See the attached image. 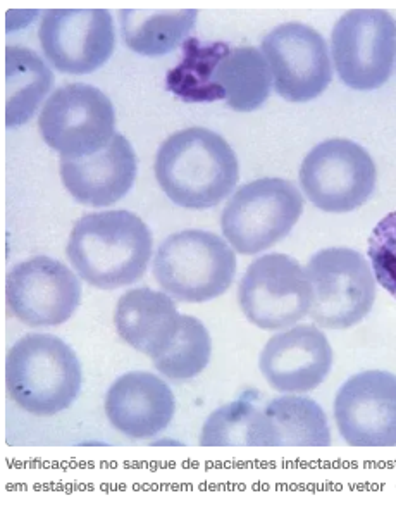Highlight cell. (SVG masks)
I'll list each match as a JSON object with an SVG mask.
<instances>
[{"label": "cell", "mask_w": 396, "mask_h": 512, "mask_svg": "<svg viewBox=\"0 0 396 512\" xmlns=\"http://www.w3.org/2000/svg\"><path fill=\"white\" fill-rule=\"evenodd\" d=\"M155 178L176 206L211 209L223 202L240 178L233 147L207 128H186L162 142Z\"/></svg>", "instance_id": "1"}, {"label": "cell", "mask_w": 396, "mask_h": 512, "mask_svg": "<svg viewBox=\"0 0 396 512\" xmlns=\"http://www.w3.org/2000/svg\"><path fill=\"white\" fill-rule=\"evenodd\" d=\"M152 233L130 211L85 214L69 235V263L88 285L102 290L133 285L152 257Z\"/></svg>", "instance_id": "2"}, {"label": "cell", "mask_w": 396, "mask_h": 512, "mask_svg": "<svg viewBox=\"0 0 396 512\" xmlns=\"http://www.w3.org/2000/svg\"><path fill=\"white\" fill-rule=\"evenodd\" d=\"M6 387L26 413L54 416L69 409L80 395V361L59 337L25 335L7 352Z\"/></svg>", "instance_id": "3"}, {"label": "cell", "mask_w": 396, "mask_h": 512, "mask_svg": "<svg viewBox=\"0 0 396 512\" xmlns=\"http://www.w3.org/2000/svg\"><path fill=\"white\" fill-rule=\"evenodd\" d=\"M154 275L174 299L207 302L223 295L235 280V252L216 233L183 230L155 252Z\"/></svg>", "instance_id": "4"}, {"label": "cell", "mask_w": 396, "mask_h": 512, "mask_svg": "<svg viewBox=\"0 0 396 512\" xmlns=\"http://www.w3.org/2000/svg\"><path fill=\"white\" fill-rule=\"evenodd\" d=\"M302 213L304 197L293 183L260 178L236 190L224 207L221 230L236 252L255 256L283 240Z\"/></svg>", "instance_id": "5"}, {"label": "cell", "mask_w": 396, "mask_h": 512, "mask_svg": "<svg viewBox=\"0 0 396 512\" xmlns=\"http://www.w3.org/2000/svg\"><path fill=\"white\" fill-rule=\"evenodd\" d=\"M310 318L329 330H347L371 313L376 278L366 257L348 247H329L310 257Z\"/></svg>", "instance_id": "6"}, {"label": "cell", "mask_w": 396, "mask_h": 512, "mask_svg": "<svg viewBox=\"0 0 396 512\" xmlns=\"http://www.w3.org/2000/svg\"><path fill=\"white\" fill-rule=\"evenodd\" d=\"M378 169L362 145L329 138L316 145L300 166V185L324 213H352L371 199Z\"/></svg>", "instance_id": "7"}, {"label": "cell", "mask_w": 396, "mask_h": 512, "mask_svg": "<svg viewBox=\"0 0 396 512\" xmlns=\"http://www.w3.org/2000/svg\"><path fill=\"white\" fill-rule=\"evenodd\" d=\"M45 144L61 157H85L104 149L116 135V111L102 90L69 83L52 92L38 116Z\"/></svg>", "instance_id": "8"}, {"label": "cell", "mask_w": 396, "mask_h": 512, "mask_svg": "<svg viewBox=\"0 0 396 512\" xmlns=\"http://www.w3.org/2000/svg\"><path fill=\"white\" fill-rule=\"evenodd\" d=\"M331 52L341 82L371 92L390 80L396 56V21L381 9H353L336 21Z\"/></svg>", "instance_id": "9"}, {"label": "cell", "mask_w": 396, "mask_h": 512, "mask_svg": "<svg viewBox=\"0 0 396 512\" xmlns=\"http://www.w3.org/2000/svg\"><path fill=\"white\" fill-rule=\"evenodd\" d=\"M238 302L245 318L262 330L297 325L312 309L309 276L293 257L266 254L248 266Z\"/></svg>", "instance_id": "10"}, {"label": "cell", "mask_w": 396, "mask_h": 512, "mask_svg": "<svg viewBox=\"0 0 396 512\" xmlns=\"http://www.w3.org/2000/svg\"><path fill=\"white\" fill-rule=\"evenodd\" d=\"M274 88L288 102H309L329 87L333 68L321 33L304 23H283L262 40Z\"/></svg>", "instance_id": "11"}, {"label": "cell", "mask_w": 396, "mask_h": 512, "mask_svg": "<svg viewBox=\"0 0 396 512\" xmlns=\"http://www.w3.org/2000/svg\"><path fill=\"white\" fill-rule=\"evenodd\" d=\"M38 37L50 64L69 75L93 73L116 47L114 21L106 9H49Z\"/></svg>", "instance_id": "12"}, {"label": "cell", "mask_w": 396, "mask_h": 512, "mask_svg": "<svg viewBox=\"0 0 396 512\" xmlns=\"http://www.w3.org/2000/svg\"><path fill=\"white\" fill-rule=\"evenodd\" d=\"M7 306L26 326H59L80 306L75 273L54 257H31L7 275Z\"/></svg>", "instance_id": "13"}, {"label": "cell", "mask_w": 396, "mask_h": 512, "mask_svg": "<svg viewBox=\"0 0 396 512\" xmlns=\"http://www.w3.org/2000/svg\"><path fill=\"white\" fill-rule=\"evenodd\" d=\"M335 419L350 447H396V375L371 369L348 378L336 394Z\"/></svg>", "instance_id": "14"}, {"label": "cell", "mask_w": 396, "mask_h": 512, "mask_svg": "<svg viewBox=\"0 0 396 512\" xmlns=\"http://www.w3.org/2000/svg\"><path fill=\"white\" fill-rule=\"evenodd\" d=\"M259 366L274 390L305 394L326 380L333 366V349L316 326H293L269 338Z\"/></svg>", "instance_id": "15"}, {"label": "cell", "mask_w": 396, "mask_h": 512, "mask_svg": "<svg viewBox=\"0 0 396 512\" xmlns=\"http://www.w3.org/2000/svg\"><path fill=\"white\" fill-rule=\"evenodd\" d=\"M137 178V156L128 138L116 133L111 142L85 157H61V180L80 204L107 207L130 192Z\"/></svg>", "instance_id": "16"}, {"label": "cell", "mask_w": 396, "mask_h": 512, "mask_svg": "<svg viewBox=\"0 0 396 512\" xmlns=\"http://www.w3.org/2000/svg\"><path fill=\"white\" fill-rule=\"evenodd\" d=\"M176 413V399L166 381L149 371L119 376L106 395V414L124 437L145 440L168 428Z\"/></svg>", "instance_id": "17"}, {"label": "cell", "mask_w": 396, "mask_h": 512, "mask_svg": "<svg viewBox=\"0 0 396 512\" xmlns=\"http://www.w3.org/2000/svg\"><path fill=\"white\" fill-rule=\"evenodd\" d=\"M114 325L121 340L147 354L152 363L174 344L183 325L173 299L152 288H133L118 300Z\"/></svg>", "instance_id": "18"}, {"label": "cell", "mask_w": 396, "mask_h": 512, "mask_svg": "<svg viewBox=\"0 0 396 512\" xmlns=\"http://www.w3.org/2000/svg\"><path fill=\"white\" fill-rule=\"evenodd\" d=\"M271 69L266 57L255 47H231L219 59L214 87L221 100L238 113H250L264 106L271 94Z\"/></svg>", "instance_id": "19"}, {"label": "cell", "mask_w": 396, "mask_h": 512, "mask_svg": "<svg viewBox=\"0 0 396 512\" xmlns=\"http://www.w3.org/2000/svg\"><path fill=\"white\" fill-rule=\"evenodd\" d=\"M260 394L250 390L235 402L217 409L205 421L200 433L202 447H276L273 425Z\"/></svg>", "instance_id": "20"}, {"label": "cell", "mask_w": 396, "mask_h": 512, "mask_svg": "<svg viewBox=\"0 0 396 512\" xmlns=\"http://www.w3.org/2000/svg\"><path fill=\"white\" fill-rule=\"evenodd\" d=\"M123 37L133 52L142 56L157 57L173 52L185 44L195 30L197 11H121Z\"/></svg>", "instance_id": "21"}, {"label": "cell", "mask_w": 396, "mask_h": 512, "mask_svg": "<svg viewBox=\"0 0 396 512\" xmlns=\"http://www.w3.org/2000/svg\"><path fill=\"white\" fill-rule=\"evenodd\" d=\"M52 83L54 76L42 57L30 49L7 47L6 125L16 128L30 121Z\"/></svg>", "instance_id": "22"}, {"label": "cell", "mask_w": 396, "mask_h": 512, "mask_svg": "<svg viewBox=\"0 0 396 512\" xmlns=\"http://www.w3.org/2000/svg\"><path fill=\"white\" fill-rule=\"evenodd\" d=\"M276 447H329L331 431L322 407L307 397L285 395L264 406Z\"/></svg>", "instance_id": "23"}, {"label": "cell", "mask_w": 396, "mask_h": 512, "mask_svg": "<svg viewBox=\"0 0 396 512\" xmlns=\"http://www.w3.org/2000/svg\"><path fill=\"white\" fill-rule=\"evenodd\" d=\"M229 49L223 42H202L190 37L183 44V57L166 78L171 94L185 102H214L221 100L214 87V71L219 59Z\"/></svg>", "instance_id": "24"}, {"label": "cell", "mask_w": 396, "mask_h": 512, "mask_svg": "<svg viewBox=\"0 0 396 512\" xmlns=\"http://www.w3.org/2000/svg\"><path fill=\"white\" fill-rule=\"evenodd\" d=\"M212 340L200 319L183 314L180 333L171 349L154 361L159 373L173 381H188L200 375L211 361Z\"/></svg>", "instance_id": "25"}, {"label": "cell", "mask_w": 396, "mask_h": 512, "mask_svg": "<svg viewBox=\"0 0 396 512\" xmlns=\"http://www.w3.org/2000/svg\"><path fill=\"white\" fill-rule=\"evenodd\" d=\"M369 259L376 281L396 299V211L384 216L372 230Z\"/></svg>", "instance_id": "26"}]
</instances>
